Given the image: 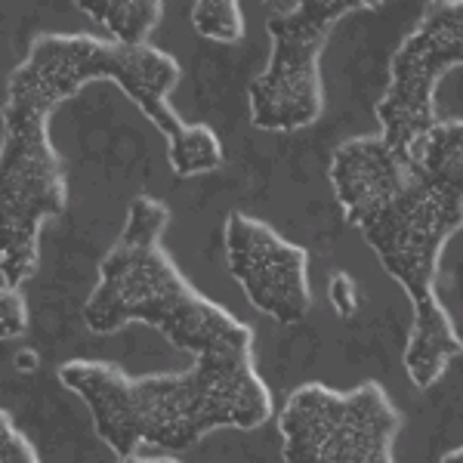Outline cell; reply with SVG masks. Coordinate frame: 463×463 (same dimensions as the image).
Returning <instances> with one entry per match:
<instances>
[{
    "label": "cell",
    "instance_id": "obj_7",
    "mask_svg": "<svg viewBox=\"0 0 463 463\" xmlns=\"http://www.w3.org/2000/svg\"><path fill=\"white\" fill-rule=\"evenodd\" d=\"M232 279L257 312L279 325H297L309 316V253L288 241L269 222L248 213H229L222 226Z\"/></svg>",
    "mask_w": 463,
    "mask_h": 463
},
{
    "label": "cell",
    "instance_id": "obj_1",
    "mask_svg": "<svg viewBox=\"0 0 463 463\" xmlns=\"http://www.w3.org/2000/svg\"><path fill=\"white\" fill-rule=\"evenodd\" d=\"M327 176L346 222L408 294L414 321L405 371L417 390H430L463 353L436 290L445 244L463 229V118L436 121L408 148H392L380 133L346 139Z\"/></svg>",
    "mask_w": 463,
    "mask_h": 463
},
{
    "label": "cell",
    "instance_id": "obj_10",
    "mask_svg": "<svg viewBox=\"0 0 463 463\" xmlns=\"http://www.w3.org/2000/svg\"><path fill=\"white\" fill-rule=\"evenodd\" d=\"M0 463H41L10 411L0 414Z\"/></svg>",
    "mask_w": 463,
    "mask_h": 463
},
{
    "label": "cell",
    "instance_id": "obj_12",
    "mask_svg": "<svg viewBox=\"0 0 463 463\" xmlns=\"http://www.w3.org/2000/svg\"><path fill=\"white\" fill-rule=\"evenodd\" d=\"M327 297H331V306L337 309V316L349 318L355 316L358 309V290H355V281L349 279L346 272H337L327 285Z\"/></svg>",
    "mask_w": 463,
    "mask_h": 463
},
{
    "label": "cell",
    "instance_id": "obj_2",
    "mask_svg": "<svg viewBox=\"0 0 463 463\" xmlns=\"http://www.w3.org/2000/svg\"><path fill=\"white\" fill-rule=\"evenodd\" d=\"M170 207L152 195L130 201L124 232L99 263V285L84 306L90 331L111 334L130 321L161 331L195 358L207 377L241 392L269 395L253 358V331L179 272L164 248Z\"/></svg>",
    "mask_w": 463,
    "mask_h": 463
},
{
    "label": "cell",
    "instance_id": "obj_3",
    "mask_svg": "<svg viewBox=\"0 0 463 463\" xmlns=\"http://www.w3.org/2000/svg\"><path fill=\"white\" fill-rule=\"evenodd\" d=\"M374 0H300L288 13L269 19L272 56L250 80V124L266 133L306 130L325 115L321 53L327 37L349 13H371Z\"/></svg>",
    "mask_w": 463,
    "mask_h": 463
},
{
    "label": "cell",
    "instance_id": "obj_14",
    "mask_svg": "<svg viewBox=\"0 0 463 463\" xmlns=\"http://www.w3.org/2000/svg\"><path fill=\"white\" fill-rule=\"evenodd\" d=\"M442 463H463V445L451 448V451L442 454Z\"/></svg>",
    "mask_w": 463,
    "mask_h": 463
},
{
    "label": "cell",
    "instance_id": "obj_9",
    "mask_svg": "<svg viewBox=\"0 0 463 463\" xmlns=\"http://www.w3.org/2000/svg\"><path fill=\"white\" fill-rule=\"evenodd\" d=\"M192 28L216 43H238L244 37V10L235 0H198L189 10Z\"/></svg>",
    "mask_w": 463,
    "mask_h": 463
},
{
    "label": "cell",
    "instance_id": "obj_13",
    "mask_svg": "<svg viewBox=\"0 0 463 463\" xmlns=\"http://www.w3.org/2000/svg\"><path fill=\"white\" fill-rule=\"evenodd\" d=\"M118 463H179L174 458H139V454H130V458H118Z\"/></svg>",
    "mask_w": 463,
    "mask_h": 463
},
{
    "label": "cell",
    "instance_id": "obj_6",
    "mask_svg": "<svg viewBox=\"0 0 463 463\" xmlns=\"http://www.w3.org/2000/svg\"><path fill=\"white\" fill-rule=\"evenodd\" d=\"M458 65H463V0H439L392 53L390 84L374 106L380 137L392 148H408L439 121L436 87Z\"/></svg>",
    "mask_w": 463,
    "mask_h": 463
},
{
    "label": "cell",
    "instance_id": "obj_8",
    "mask_svg": "<svg viewBox=\"0 0 463 463\" xmlns=\"http://www.w3.org/2000/svg\"><path fill=\"white\" fill-rule=\"evenodd\" d=\"M78 10L106 25L111 41L124 47H146L148 34L158 28L164 16L161 0H96V4L80 0Z\"/></svg>",
    "mask_w": 463,
    "mask_h": 463
},
{
    "label": "cell",
    "instance_id": "obj_5",
    "mask_svg": "<svg viewBox=\"0 0 463 463\" xmlns=\"http://www.w3.org/2000/svg\"><path fill=\"white\" fill-rule=\"evenodd\" d=\"M69 207V176L50 139V118L4 109L0 216H4V288H22L37 272L41 232Z\"/></svg>",
    "mask_w": 463,
    "mask_h": 463
},
{
    "label": "cell",
    "instance_id": "obj_11",
    "mask_svg": "<svg viewBox=\"0 0 463 463\" xmlns=\"http://www.w3.org/2000/svg\"><path fill=\"white\" fill-rule=\"evenodd\" d=\"M0 327L4 340H16L28 331V303L19 288H4L0 294Z\"/></svg>",
    "mask_w": 463,
    "mask_h": 463
},
{
    "label": "cell",
    "instance_id": "obj_4",
    "mask_svg": "<svg viewBox=\"0 0 463 463\" xmlns=\"http://www.w3.org/2000/svg\"><path fill=\"white\" fill-rule=\"evenodd\" d=\"M405 417L377 380L340 392L303 383L279 411L285 463H395Z\"/></svg>",
    "mask_w": 463,
    "mask_h": 463
}]
</instances>
